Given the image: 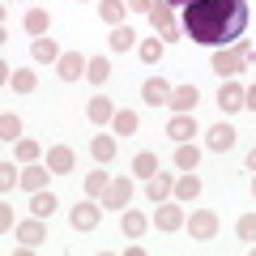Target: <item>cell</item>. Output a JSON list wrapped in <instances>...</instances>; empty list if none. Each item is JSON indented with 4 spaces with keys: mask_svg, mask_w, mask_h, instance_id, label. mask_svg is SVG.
Here are the masks:
<instances>
[{
    "mask_svg": "<svg viewBox=\"0 0 256 256\" xmlns=\"http://www.w3.org/2000/svg\"><path fill=\"white\" fill-rule=\"evenodd\" d=\"M184 30L201 47H230L248 30V0H192L184 4Z\"/></svg>",
    "mask_w": 256,
    "mask_h": 256,
    "instance_id": "6da1fadb",
    "label": "cell"
},
{
    "mask_svg": "<svg viewBox=\"0 0 256 256\" xmlns=\"http://www.w3.org/2000/svg\"><path fill=\"white\" fill-rule=\"evenodd\" d=\"M252 56H256L252 38H239V43H230V47H218V52H214V64H210V68H214L218 77H226V82H230L235 73H244V64L252 60Z\"/></svg>",
    "mask_w": 256,
    "mask_h": 256,
    "instance_id": "7a4b0ae2",
    "label": "cell"
},
{
    "mask_svg": "<svg viewBox=\"0 0 256 256\" xmlns=\"http://www.w3.org/2000/svg\"><path fill=\"white\" fill-rule=\"evenodd\" d=\"M150 22H154V30H158V38L162 43H180V22H175V13H171V4L166 0H154V9H150Z\"/></svg>",
    "mask_w": 256,
    "mask_h": 256,
    "instance_id": "3957f363",
    "label": "cell"
},
{
    "mask_svg": "<svg viewBox=\"0 0 256 256\" xmlns=\"http://www.w3.org/2000/svg\"><path fill=\"white\" fill-rule=\"evenodd\" d=\"M188 235L192 239H214V235H218V214H214V210L188 214Z\"/></svg>",
    "mask_w": 256,
    "mask_h": 256,
    "instance_id": "277c9868",
    "label": "cell"
},
{
    "mask_svg": "<svg viewBox=\"0 0 256 256\" xmlns=\"http://www.w3.org/2000/svg\"><path fill=\"white\" fill-rule=\"evenodd\" d=\"M86 64H90V60H86L82 52H64L60 60H56V73H60L64 82H82V77H86Z\"/></svg>",
    "mask_w": 256,
    "mask_h": 256,
    "instance_id": "5b68a950",
    "label": "cell"
},
{
    "mask_svg": "<svg viewBox=\"0 0 256 256\" xmlns=\"http://www.w3.org/2000/svg\"><path fill=\"white\" fill-rule=\"evenodd\" d=\"M128 201H132V180H128V175L111 180V188L102 192V205H107V210H124Z\"/></svg>",
    "mask_w": 256,
    "mask_h": 256,
    "instance_id": "8992f818",
    "label": "cell"
},
{
    "mask_svg": "<svg viewBox=\"0 0 256 256\" xmlns=\"http://www.w3.org/2000/svg\"><path fill=\"white\" fill-rule=\"evenodd\" d=\"M166 137L180 146V141H192L196 137V120H192V111H175L171 124H166Z\"/></svg>",
    "mask_w": 256,
    "mask_h": 256,
    "instance_id": "52a82bcc",
    "label": "cell"
},
{
    "mask_svg": "<svg viewBox=\"0 0 256 256\" xmlns=\"http://www.w3.org/2000/svg\"><path fill=\"white\" fill-rule=\"evenodd\" d=\"M98 218H102V205H94V201H82V205H73V226L77 230H94L98 226Z\"/></svg>",
    "mask_w": 256,
    "mask_h": 256,
    "instance_id": "ba28073f",
    "label": "cell"
},
{
    "mask_svg": "<svg viewBox=\"0 0 256 256\" xmlns=\"http://www.w3.org/2000/svg\"><path fill=\"white\" fill-rule=\"evenodd\" d=\"M171 192H175V180H171L166 171H158V175H150V180H146V196H150V205L166 201Z\"/></svg>",
    "mask_w": 256,
    "mask_h": 256,
    "instance_id": "9c48e42d",
    "label": "cell"
},
{
    "mask_svg": "<svg viewBox=\"0 0 256 256\" xmlns=\"http://www.w3.org/2000/svg\"><path fill=\"white\" fill-rule=\"evenodd\" d=\"M154 226H158V230H180V226H184V210H180V205L158 201V210H154Z\"/></svg>",
    "mask_w": 256,
    "mask_h": 256,
    "instance_id": "30bf717a",
    "label": "cell"
},
{
    "mask_svg": "<svg viewBox=\"0 0 256 256\" xmlns=\"http://www.w3.org/2000/svg\"><path fill=\"white\" fill-rule=\"evenodd\" d=\"M141 98H146L150 107H166V102H171V86H166L162 77H150V82L141 86Z\"/></svg>",
    "mask_w": 256,
    "mask_h": 256,
    "instance_id": "8fae6325",
    "label": "cell"
},
{
    "mask_svg": "<svg viewBox=\"0 0 256 256\" xmlns=\"http://www.w3.org/2000/svg\"><path fill=\"white\" fill-rule=\"evenodd\" d=\"M43 239H47L43 218H30V222H22V226H18V244H22V248H38Z\"/></svg>",
    "mask_w": 256,
    "mask_h": 256,
    "instance_id": "7c38bea8",
    "label": "cell"
},
{
    "mask_svg": "<svg viewBox=\"0 0 256 256\" xmlns=\"http://www.w3.org/2000/svg\"><path fill=\"white\" fill-rule=\"evenodd\" d=\"M73 162H77V154H73L68 146H52V150H47V166H52V175L73 171Z\"/></svg>",
    "mask_w": 256,
    "mask_h": 256,
    "instance_id": "4fadbf2b",
    "label": "cell"
},
{
    "mask_svg": "<svg viewBox=\"0 0 256 256\" xmlns=\"http://www.w3.org/2000/svg\"><path fill=\"white\" fill-rule=\"evenodd\" d=\"M30 56H34V64H56L60 60V47H56V38H47V34H38L34 38V47H30Z\"/></svg>",
    "mask_w": 256,
    "mask_h": 256,
    "instance_id": "5bb4252c",
    "label": "cell"
},
{
    "mask_svg": "<svg viewBox=\"0 0 256 256\" xmlns=\"http://www.w3.org/2000/svg\"><path fill=\"white\" fill-rule=\"evenodd\" d=\"M205 146L218 150V154H226V150L235 146V128H230V124H214V128H210V137H205Z\"/></svg>",
    "mask_w": 256,
    "mask_h": 256,
    "instance_id": "9a60e30c",
    "label": "cell"
},
{
    "mask_svg": "<svg viewBox=\"0 0 256 256\" xmlns=\"http://www.w3.org/2000/svg\"><path fill=\"white\" fill-rule=\"evenodd\" d=\"M86 116H90V124H111V120H116V107H111L107 94H98V98H90Z\"/></svg>",
    "mask_w": 256,
    "mask_h": 256,
    "instance_id": "2e32d148",
    "label": "cell"
},
{
    "mask_svg": "<svg viewBox=\"0 0 256 256\" xmlns=\"http://www.w3.org/2000/svg\"><path fill=\"white\" fill-rule=\"evenodd\" d=\"M124 13H128V0H98V18L107 26H124Z\"/></svg>",
    "mask_w": 256,
    "mask_h": 256,
    "instance_id": "e0dca14e",
    "label": "cell"
},
{
    "mask_svg": "<svg viewBox=\"0 0 256 256\" xmlns=\"http://www.w3.org/2000/svg\"><path fill=\"white\" fill-rule=\"evenodd\" d=\"M56 192H47V188H38V192H30V210H34V218H52L56 214Z\"/></svg>",
    "mask_w": 256,
    "mask_h": 256,
    "instance_id": "ac0fdd59",
    "label": "cell"
},
{
    "mask_svg": "<svg viewBox=\"0 0 256 256\" xmlns=\"http://www.w3.org/2000/svg\"><path fill=\"white\" fill-rule=\"evenodd\" d=\"M196 98H201L196 86H180V90H171V102H166V107H171V111H192Z\"/></svg>",
    "mask_w": 256,
    "mask_h": 256,
    "instance_id": "d6986e66",
    "label": "cell"
},
{
    "mask_svg": "<svg viewBox=\"0 0 256 256\" xmlns=\"http://www.w3.org/2000/svg\"><path fill=\"white\" fill-rule=\"evenodd\" d=\"M218 107H222V111H244V86L226 82V86L218 90Z\"/></svg>",
    "mask_w": 256,
    "mask_h": 256,
    "instance_id": "ffe728a7",
    "label": "cell"
},
{
    "mask_svg": "<svg viewBox=\"0 0 256 256\" xmlns=\"http://www.w3.org/2000/svg\"><path fill=\"white\" fill-rule=\"evenodd\" d=\"M175 196H180L184 205H188V201H196V196H201V180H196L192 171H184L180 180H175Z\"/></svg>",
    "mask_w": 256,
    "mask_h": 256,
    "instance_id": "44dd1931",
    "label": "cell"
},
{
    "mask_svg": "<svg viewBox=\"0 0 256 256\" xmlns=\"http://www.w3.org/2000/svg\"><path fill=\"white\" fill-rule=\"evenodd\" d=\"M196 162H201V150L192 146V141H180L175 146V166L180 171H196Z\"/></svg>",
    "mask_w": 256,
    "mask_h": 256,
    "instance_id": "7402d4cb",
    "label": "cell"
},
{
    "mask_svg": "<svg viewBox=\"0 0 256 256\" xmlns=\"http://www.w3.org/2000/svg\"><path fill=\"white\" fill-rule=\"evenodd\" d=\"M120 226H124V235H128V239H137V235H146L150 218H146L141 210H124V222H120Z\"/></svg>",
    "mask_w": 256,
    "mask_h": 256,
    "instance_id": "603a6c76",
    "label": "cell"
},
{
    "mask_svg": "<svg viewBox=\"0 0 256 256\" xmlns=\"http://www.w3.org/2000/svg\"><path fill=\"white\" fill-rule=\"evenodd\" d=\"M107 47H111V52H128V47H137V34H132L128 26H111Z\"/></svg>",
    "mask_w": 256,
    "mask_h": 256,
    "instance_id": "cb8c5ba5",
    "label": "cell"
},
{
    "mask_svg": "<svg viewBox=\"0 0 256 256\" xmlns=\"http://www.w3.org/2000/svg\"><path fill=\"white\" fill-rule=\"evenodd\" d=\"M47 171H52V166H34V162H30L26 171H22V188H26V192L47 188Z\"/></svg>",
    "mask_w": 256,
    "mask_h": 256,
    "instance_id": "d4e9b609",
    "label": "cell"
},
{
    "mask_svg": "<svg viewBox=\"0 0 256 256\" xmlns=\"http://www.w3.org/2000/svg\"><path fill=\"white\" fill-rule=\"evenodd\" d=\"M90 154L98 158V162H111V158H116V137H107V132H98V137L90 141Z\"/></svg>",
    "mask_w": 256,
    "mask_h": 256,
    "instance_id": "484cf974",
    "label": "cell"
},
{
    "mask_svg": "<svg viewBox=\"0 0 256 256\" xmlns=\"http://www.w3.org/2000/svg\"><path fill=\"white\" fill-rule=\"evenodd\" d=\"M132 175H137V180H150V175H158V158L150 154V150H141V154L132 158Z\"/></svg>",
    "mask_w": 256,
    "mask_h": 256,
    "instance_id": "4316f807",
    "label": "cell"
},
{
    "mask_svg": "<svg viewBox=\"0 0 256 256\" xmlns=\"http://www.w3.org/2000/svg\"><path fill=\"white\" fill-rule=\"evenodd\" d=\"M137 111H116V120H111V128H116V137H132L137 132Z\"/></svg>",
    "mask_w": 256,
    "mask_h": 256,
    "instance_id": "83f0119b",
    "label": "cell"
},
{
    "mask_svg": "<svg viewBox=\"0 0 256 256\" xmlns=\"http://www.w3.org/2000/svg\"><path fill=\"white\" fill-rule=\"evenodd\" d=\"M111 77V64H107V56H94L90 64H86V82H94V86H102Z\"/></svg>",
    "mask_w": 256,
    "mask_h": 256,
    "instance_id": "f1b7e54d",
    "label": "cell"
},
{
    "mask_svg": "<svg viewBox=\"0 0 256 256\" xmlns=\"http://www.w3.org/2000/svg\"><path fill=\"white\" fill-rule=\"evenodd\" d=\"M111 188V175L107 171H90V175H86V196H98V201H102V192H107Z\"/></svg>",
    "mask_w": 256,
    "mask_h": 256,
    "instance_id": "f546056e",
    "label": "cell"
},
{
    "mask_svg": "<svg viewBox=\"0 0 256 256\" xmlns=\"http://www.w3.org/2000/svg\"><path fill=\"white\" fill-rule=\"evenodd\" d=\"M26 30H30V34H47V30H52L47 9H30V13H26Z\"/></svg>",
    "mask_w": 256,
    "mask_h": 256,
    "instance_id": "4dcf8cb0",
    "label": "cell"
},
{
    "mask_svg": "<svg viewBox=\"0 0 256 256\" xmlns=\"http://www.w3.org/2000/svg\"><path fill=\"white\" fill-rule=\"evenodd\" d=\"M9 86H13L18 94H30V90L38 86V77L30 73V68H18V73H9Z\"/></svg>",
    "mask_w": 256,
    "mask_h": 256,
    "instance_id": "1f68e13d",
    "label": "cell"
},
{
    "mask_svg": "<svg viewBox=\"0 0 256 256\" xmlns=\"http://www.w3.org/2000/svg\"><path fill=\"white\" fill-rule=\"evenodd\" d=\"M162 47H166L162 38H146L137 52H141V60H146V64H158V60H162Z\"/></svg>",
    "mask_w": 256,
    "mask_h": 256,
    "instance_id": "d6a6232c",
    "label": "cell"
},
{
    "mask_svg": "<svg viewBox=\"0 0 256 256\" xmlns=\"http://www.w3.org/2000/svg\"><path fill=\"white\" fill-rule=\"evenodd\" d=\"M235 235L244 239V244H256V214H244V218L235 222Z\"/></svg>",
    "mask_w": 256,
    "mask_h": 256,
    "instance_id": "836d02e7",
    "label": "cell"
},
{
    "mask_svg": "<svg viewBox=\"0 0 256 256\" xmlns=\"http://www.w3.org/2000/svg\"><path fill=\"white\" fill-rule=\"evenodd\" d=\"M13 184H22V171H18V162H0V188L9 192Z\"/></svg>",
    "mask_w": 256,
    "mask_h": 256,
    "instance_id": "e575fe53",
    "label": "cell"
},
{
    "mask_svg": "<svg viewBox=\"0 0 256 256\" xmlns=\"http://www.w3.org/2000/svg\"><path fill=\"white\" fill-rule=\"evenodd\" d=\"M38 154H43V146H38V141H30V137L18 141V158H22V162H34Z\"/></svg>",
    "mask_w": 256,
    "mask_h": 256,
    "instance_id": "d590c367",
    "label": "cell"
},
{
    "mask_svg": "<svg viewBox=\"0 0 256 256\" xmlns=\"http://www.w3.org/2000/svg\"><path fill=\"white\" fill-rule=\"evenodd\" d=\"M0 137H4V141H18L22 137V120L18 116H4V120H0Z\"/></svg>",
    "mask_w": 256,
    "mask_h": 256,
    "instance_id": "8d00e7d4",
    "label": "cell"
},
{
    "mask_svg": "<svg viewBox=\"0 0 256 256\" xmlns=\"http://www.w3.org/2000/svg\"><path fill=\"white\" fill-rule=\"evenodd\" d=\"M154 9V0H128V13H150Z\"/></svg>",
    "mask_w": 256,
    "mask_h": 256,
    "instance_id": "74e56055",
    "label": "cell"
},
{
    "mask_svg": "<svg viewBox=\"0 0 256 256\" xmlns=\"http://www.w3.org/2000/svg\"><path fill=\"white\" fill-rule=\"evenodd\" d=\"M0 230H13V210L9 205H0Z\"/></svg>",
    "mask_w": 256,
    "mask_h": 256,
    "instance_id": "f35d334b",
    "label": "cell"
},
{
    "mask_svg": "<svg viewBox=\"0 0 256 256\" xmlns=\"http://www.w3.org/2000/svg\"><path fill=\"white\" fill-rule=\"evenodd\" d=\"M244 107L256 111V86H248V90H244Z\"/></svg>",
    "mask_w": 256,
    "mask_h": 256,
    "instance_id": "ab89813d",
    "label": "cell"
},
{
    "mask_svg": "<svg viewBox=\"0 0 256 256\" xmlns=\"http://www.w3.org/2000/svg\"><path fill=\"white\" fill-rule=\"evenodd\" d=\"M248 166H252V171H256V150H252V154H248Z\"/></svg>",
    "mask_w": 256,
    "mask_h": 256,
    "instance_id": "60d3db41",
    "label": "cell"
},
{
    "mask_svg": "<svg viewBox=\"0 0 256 256\" xmlns=\"http://www.w3.org/2000/svg\"><path fill=\"white\" fill-rule=\"evenodd\" d=\"M166 4H192V0H166Z\"/></svg>",
    "mask_w": 256,
    "mask_h": 256,
    "instance_id": "b9f144b4",
    "label": "cell"
},
{
    "mask_svg": "<svg viewBox=\"0 0 256 256\" xmlns=\"http://www.w3.org/2000/svg\"><path fill=\"white\" fill-rule=\"evenodd\" d=\"M252 196H256V180H252Z\"/></svg>",
    "mask_w": 256,
    "mask_h": 256,
    "instance_id": "7bdbcfd3",
    "label": "cell"
},
{
    "mask_svg": "<svg viewBox=\"0 0 256 256\" xmlns=\"http://www.w3.org/2000/svg\"><path fill=\"white\" fill-rule=\"evenodd\" d=\"M82 4H86V0H82Z\"/></svg>",
    "mask_w": 256,
    "mask_h": 256,
    "instance_id": "ee69618b",
    "label": "cell"
}]
</instances>
